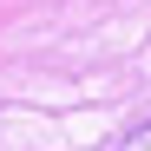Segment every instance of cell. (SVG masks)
<instances>
[{"mask_svg": "<svg viewBox=\"0 0 151 151\" xmlns=\"http://www.w3.org/2000/svg\"><path fill=\"white\" fill-rule=\"evenodd\" d=\"M118 151H151V118L138 125V132H132V138H118Z\"/></svg>", "mask_w": 151, "mask_h": 151, "instance_id": "obj_1", "label": "cell"}]
</instances>
